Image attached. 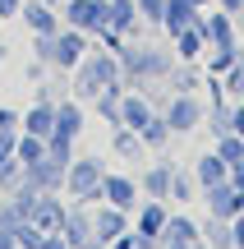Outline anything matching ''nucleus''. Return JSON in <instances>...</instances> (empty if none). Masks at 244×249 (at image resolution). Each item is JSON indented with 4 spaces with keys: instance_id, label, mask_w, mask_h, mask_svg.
Listing matches in <instances>:
<instances>
[{
    "instance_id": "f257e3e1",
    "label": "nucleus",
    "mask_w": 244,
    "mask_h": 249,
    "mask_svg": "<svg viewBox=\"0 0 244 249\" xmlns=\"http://www.w3.org/2000/svg\"><path fill=\"white\" fill-rule=\"evenodd\" d=\"M115 79H120V55H115V51H97V46H92V51L69 70V97L92 102V97H101Z\"/></svg>"
},
{
    "instance_id": "f03ea898",
    "label": "nucleus",
    "mask_w": 244,
    "mask_h": 249,
    "mask_svg": "<svg viewBox=\"0 0 244 249\" xmlns=\"http://www.w3.org/2000/svg\"><path fill=\"white\" fill-rule=\"evenodd\" d=\"M120 79L129 83V88H147V83H166V74L175 70V51H157V46H134L125 42L120 46Z\"/></svg>"
},
{
    "instance_id": "7ed1b4c3",
    "label": "nucleus",
    "mask_w": 244,
    "mask_h": 249,
    "mask_svg": "<svg viewBox=\"0 0 244 249\" xmlns=\"http://www.w3.org/2000/svg\"><path fill=\"white\" fill-rule=\"evenodd\" d=\"M101 176H106V161L101 157H88V152L74 157L69 166H65V198L97 208L101 203Z\"/></svg>"
},
{
    "instance_id": "20e7f679",
    "label": "nucleus",
    "mask_w": 244,
    "mask_h": 249,
    "mask_svg": "<svg viewBox=\"0 0 244 249\" xmlns=\"http://www.w3.org/2000/svg\"><path fill=\"white\" fill-rule=\"evenodd\" d=\"M162 116H166V124H171V134H194V129H203V120H208V107H203L198 92H171L166 107H162Z\"/></svg>"
},
{
    "instance_id": "39448f33",
    "label": "nucleus",
    "mask_w": 244,
    "mask_h": 249,
    "mask_svg": "<svg viewBox=\"0 0 244 249\" xmlns=\"http://www.w3.org/2000/svg\"><path fill=\"white\" fill-rule=\"evenodd\" d=\"M92 51V37L83 33V28H69L65 23L60 33H55V51H51V70H60V74H69L74 65L83 60V55Z\"/></svg>"
},
{
    "instance_id": "423d86ee",
    "label": "nucleus",
    "mask_w": 244,
    "mask_h": 249,
    "mask_svg": "<svg viewBox=\"0 0 244 249\" xmlns=\"http://www.w3.org/2000/svg\"><path fill=\"white\" fill-rule=\"evenodd\" d=\"M60 18L69 28H83V33L97 42V33L106 28V0H65V5H60Z\"/></svg>"
},
{
    "instance_id": "0eeeda50",
    "label": "nucleus",
    "mask_w": 244,
    "mask_h": 249,
    "mask_svg": "<svg viewBox=\"0 0 244 249\" xmlns=\"http://www.w3.org/2000/svg\"><path fill=\"white\" fill-rule=\"evenodd\" d=\"M101 203H115L134 217V208L143 203V189H138V176H125V171H106L101 176Z\"/></svg>"
},
{
    "instance_id": "6e6552de",
    "label": "nucleus",
    "mask_w": 244,
    "mask_h": 249,
    "mask_svg": "<svg viewBox=\"0 0 244 249\" xmlns=\"http://www.w3.org/2000/svg\"><path fill=\"white\" fill-rule=\"evenodd\" d=\"M198 194H203V208H208V217H221V222H230V217H240V213H244V189L230 185V176L221 180V185L198 189Z\"/></svg>"
},
{
    "instance_id": "1a4fd4ad",
    "label": "nucleus",
    "mask_w": 244,
    "mask_h": 249,
    "mask_svg": "<svg viewBox=\"0 0 244 249\" xmlns=\"http://www.w3.org/2000/svg\"><path fill=\"white\" fill-rule=\"evenodd\" d=\"M125 231H134V217H129L125 208H115V203H97V208H92V240L111 245V240H120Z\"/></svg>"
},
{
    "instance_id": "9d476101",
    "label": "nucleus",
    "mask_w": 244,
    "mask_h": 249,
    "mask_svg": "<svg viewBox=\"0 0 244 249\" xmlns=\"http://www.w3.org/2000/svg\"><path fill=\"white\" fill-rule=\"evenodd\" d=\"M203 37H208V46H230V42H240L235 14H230V9H221V5L203 9Z\"/></svg>"
},
{
    "instance_id": "9b49d317",
    "label": "nucleus",
    "mask_w": 244,
    "mask_h": 249,
    "mask_svg": "<svg viewBox=\"0 0 244 249\" xmlns=\"http://www.w3.org/2000/svg\"><path fill=\"white\" fill-rule=\"evenodd\" d=\"M65 213H69V198H65V194H37V208H33L28 222H33L37 231L55 235V231L65 226Z\"/></svg>"
},
{
    "instance_id": "f8f14e48",
    "label": "nucleus",
    "mask_w": 244,
    "mask_h": 249,
    "mask_svg": "<svg viewBox=\"0 0 244 249\" xmlns=\"http://www.w3.org/2000/svg\"><path fill=\"white\" fill-rule=\"evenodd\" d=\"M171 176H175V161H166V157L147 161V166L138 171V189H143V198H171Z\"/></svg>"
},
{
    "instance_id": "ddd939ff",
    "label": "nucleus",
    "mask_w": 244,
    "mask_h": 249,
    "mask_svg": "<svg viewBox=\"0 0 244 249\" xmlns=\"http://www.w3.org/2000/svg\"><path fill=\"white\" fill-rule=\"evenodd\" d=\"M166 217H171V208H166V198H143V203L134 208V231H138V235H152V240L162 245Z\"/></svg>"
},
{
    "instance_id": "4468645a",
    "label": "nucleus",
    "mask_w": 244,
    "mask_h": 249,
    "mask_svg": "<svg viewBox=\"0 0 244 249\" xmlns=\"http://www.w3.org/2000/svg\"><path fill=\"white\" fill-rule=\"evenodd\" d=\"M18 185H33L37 194H65V166H55V161H33V166H23V180Z\"/></svg>"
},
{
    "instance_id": "2eb2a0df",
    "label": "nucleus",
    "mask_w": 244,
    "mask_h": 249,
    "mask_svg": "<svg viewBox=\"0 0 244 249\" xmlns=\"http://www.w3.org/2000/svg\"><path fill=\"white\" fill-rule=\"evenodd\" d=\"M83 129H88V102H79V97H55V134L83 139Z\"/></svg>"
},
{
    "instance_id": "dca6fc26",
    "label": "nucleus",
    "mask_w": 244,
    "mask_h": 249,
    "mask_svg": "<svg viewBox=\"0 0 244 249\" xmlns=\"http://www.w3.org/2000/svg\"><path fill=\"white\" fill-rule=\"evenodd\" d=\"M18 18H23L28 33H60L65 18L55 5H46V0H23V9H18Z\"/></svg>"
},
{
    "instance_id": "f3484780",
    "label": "nucleus",
    "mask_w": 244,
    "mask_h": 249,
    "mask_svg": "<svg viewBox=\"0 0 244 249\" xmlns=\"http://www.w3.org/2000/svg\"><path fill=\"white\" fill-rule=\"evenodd\" d=\"M60 235L69 240V249H83V245L92 240V208H88V203H74V198H69V213H65Z\"/></svg>"
},
{
    "instance_id": "a211bd4d",
    "label": "nucleus",
    "mask_w": 244,
    "mask_h": 249,
    "mask_svg": "<svg viewBox=\"0 0 244 249\" xmlns=\"http://www.w3.org/2000/svg\"><path fill=\"white\" fill-rule=\"evenodd\" d=\"M162 245L194 249V245H203V226L194 222L189 213H171V217H166V231H162Z\"/></svg>"
},
{
    "instance_id": "6ab92c4d",
    "label": "nucleus",
    "mask_w": 244,
    "mask_h": 249,
    "mask_svg": "<svg viewBox=\"0 0 244 249\" xmlns=\"http://www.w3.org/2000/svg\"><path fill=\"white\" fill-rule=\"evenodd\" d=\"M152 97H147V92H138V88H129L125 97H120V124H125V129H138V124H147L152 120Z\"/></svg>"
},
{
    "instance_id": "aec40b11",
    "label": "nucleus",
    "mask_w": 244,
    "mask_h": 249,
    "mask_svg": "<svg viewBox=\"0 0 244 249\" xmlns=\"http://www.w3.org/2000/svg\"><path fill=\"white\" fill-rule=\"evenodd\" d=\"M203 18V9L194 5V0H166V14H162V33L166 37H175V33H184L189 23H198Z\"/></svg>"
},
{
    "instance_id": "412c9836",
    "label": "nucleus",
    "mask_w": 244,
    "mask_h": 249,
    "mask_svg": "<svg viewBox=\"0 0 244 249\" xmlns=\"http://www.w3.org/2000/svg\"><path fill=\"white\" fill-rule=\"evenodd\" d=\"M18 129L37 134V139H51L55 134V102H33V107L23 111V120H18Z\"/></svg>"
},
{
    "instance_id": "4be33fe9",
    "label": "nucleus",
    "mask_w": 244,
    "mask_h": 249,
    "mask_svg": "<svg viewBox=\"0 0 244 249\" xmlns=\"http://www.w3.org/2000/svg\"><path fill=\"white\" fill-rule=\"evenodd\" d=\"M111 157H120V161H143L147 148H143V139H138V129L111 124Z\"/></svg>"
},
{
    "instance_id": "5701e85b",
    "label": "nucleus",
    "mask_w": 244,
    "mask_h": 249,
    "mask_svg": "<svg viewBox=\"0 0 244 249\" xmlns=\"http://www.w3.org/2000/svg\"><path fill=\"white\" fill-rule=\"evenodd\" d=\"M171 42H175V60H203V55H208V37H203V18H198V23H189L184 33H175Z\"/></svg>"
},
{
    "instance_id": "b1692460",
    "label": "nucleus",
    "mask_w": 244,
    "mask_h": 249,
    "mask_svg": "<svg viewBox=\"0 0 244 249\" xmlns=\"http://www.w3.org/2000/svg\"><path fill=\"white\" fill-rule=\"evenodd\" d=\"M189 171H194V180H198V189H208V185H221V180L230 176V166L217 157V152H198V157L189 161Z\"/></svg>"
},
{
    "instance_id": "393cba45",
    "label": "nucleus",
    "mask_w": 244,
    "mask_h": 249,
    "mask_svg": "<svg viewBox=\"0 0 244 249\" xmlns=\"http://www.w3.org/2000/svg\"><path fill=\"white\" fill-rule=\"evenodd\" d=\"M106 23L115 28V33L129 37L138 23H143V18H138V5H134V0H106Z\"/></svg>"
},
{
    "instance_id": "a878e982",
    "label": "nucleus",
    "mask_w": 244,
    "mask_h": 249,
    "mask_svg": "<svg viewBox=\"0 0 244 249\" xmlns=\"http://www.w3.org/2000/svg\"><path fill=\"white\" fill-rule=\"evenodd\" d=\"M138 139H143V148H147V152H162L166 143L175 139V134H171V124H166L162 111H152V120H147V124H138Z\"/></svg>"
},
{
    "instance_id": "bb28decb",
    "label": "nucleus",
    "mask_w": 244,
    "mask_h": 249,
    "mask_svg": "<svg viewBox=\"0 0 244 249\" xmlns=\"http://www.w3.org/2000/svg\"><path fill=\"white\" fill-rule=\"evenodd\" d=\"M240 55H244V46H240V42H230V46H208L203 65H208V74H217V79H221V74H226L230 65L240 60Z\"/></svg>"
},
{
    "instance_id": "cd10ccee",
    "label": "nucleus",
    "mask_w": 244,
    "mask_h": 249,
    "mask_svg": "<svg viewBox=\"0 0 244 249\" xmlns=\"http://www.w3.org/2000/svg\"><path fill=\"white\" fill-rule=\"evenodd\" d=\"M74 157H79V139H69V134H51V139H46V161L69 166Z\"/></svg>"
},
{
    "instance_id": "c85d7f7f",
    "label": "nucleus",
    "mask_w": 244,
    "mask_h": 249,
    "mask_svg": "<svg viewBox=\"0 0 244 249\" xmlns=\"http://www.w3.org/2000/svg\"><path fill=\"white\" fill-rule=\"evenodd\" d=\"M194 189H198L194 171L175 161V176H171V198H166V203H194Z\"/></svg>"
},
{
    "instance_id": "c756f323",
    "label": "nucleus",
    "mask_w": 244,
    "mask_h": 249,
    "mask_svg": "<svg viewBox=\"0 0 244 249\" xmlns=\"http://www.w3.org/2000/svg\"><path fill=\"white\" fill-rule=\"evenodd\" d=\"M203 245H208V249H235V240H230V222L208 217V222H203Z\"/></svg>"
},
{
    "instance_id": "7c9ffc66",
    "label": "nucleus",
    "mask_w": 244,
    "mask_h": 249,
    "mask_svg": "<svg viewBox=\"0 0 244 249\" xmlns=\"http://www.w3.org/2000/svg\"><path fill=\"white\" fill-rule=\"evenodd\" d=\"M14 157L23 161V166H33V161H42V157H46V139H37V134H23V129H18Z\"/></svg>"
},
{
    "instance_id": "2f4dec72",
    "label": "nucleus",
    "mask_w": 244,
    "mask_h": 249,
    "mask_svg": "<svg viewBox=\"0 0 244 249\" xmlns=\"http://www.w3.org/2000/svg\"><path fill=\"white\" fill-rule=\"evenodd\" d=\"M212 152H217L226 166H235V161H244V139L240 134H217V148Z\"/></svg>"
},
{
    "instance_id": "473e14b6",
    "label": "nucleus",
    "mask_w": 244,
    "mask_h": 249,
    "mask_svg": "<svg viewBox=\"0 0 244 249\" xmlns=\"http://www.w3.org/2000/svg\"><path fill=\"white\" fill-rule=\"evenodd\" d=\"M221 88H226V97H230V102H240V97H244V65H240V60L230 65L226 74H221Z\"/></svg>"
},
{
    "instance_id": "72a5a7b5",
    "label": "nucleus",
    "mask_w": 244,
    "mask_h": 249,
    "mask_svg": "<svg viewBox=\"0 0 244 249\" xmlns=\"http://www.w3.org/2000/svg\"><path fill=\"white\" fill-rule=\"evenodd\" d=\"M14 240H18V249H42L46 245V231H37L33 222H18L14 226Z\"/></svg>"
},
{
    "instance_id": "f704fd0d",
    "label": "nucleus",
    "mask_w": 244,
    "mask_h": 249,
    "mask_svg": "<svg viewBox=\"0 0 244 249\" xmlns=\"http://www.w3.org/2000/svg\"><path fill=\"white\" fill-rule=\"evenodd\" d=\"M138 5V18H143L147 28H157L162 33V14H166V0H134Z\"/></svg>"
},
{
    "instance_id": "c9c22d12",
    "label": "nucleus",
    "mask_w": 244,
    "mask_h": 249,
    "mask_svg": "<svg viewBox=\"0 0 244 249\" xmlns=\"http://www.w3.org/2000/svg\"><path fill=\"white\" fill-rule=\"evenodd\" d=\"M14 143H18V129H0V166L14 157Z\"/></svg>"
},
{
    "instance_id": "e433bc0d",
    "label": "nucleus",
    "mask_w": 244,
    "mask_h": 249,
    "mask_svg": "<svg viewBox=\"0 0 244 249\" xmlns=\"http://www.w3.org/2000/svg\"><path fill=\"white\" fill-rule=\"evenodd\" d=\"M18 120H23V111H14V107H0V129H18Z\"/></svg>"
},
{
    "instance_id": "4c0bfd02",
    "label": "nucleus",
    "mask_w": 244,
    "mask_h": 249,
    "mask_svg": "<svg viewBox=\"0 0 244 249\" xmlns=\"http://www.w3.org/2000/svg\"><path fill=\"white\" fill-rule=\"evenodd\" d=\"M46 70H51V65H42V60H37V55H33L23 74H28V83H42V74H46Z\"/></svg>"
},
{
    "instance_id": "58836bf2",
    "label": "nucleus",
    "mask_w": 244,
    "mask_h": 249,
    "mask_svg": "<svg viewBox=\"0 0 244 249\" xmlns=\"http://www.w3.org/2000/svg\"><path fill=\"white\" fill-rule=\"evenodd\" d=\"M230 240H235V249H244V213L230 217Z\"/></svg>"
},
{
    "instance_id": "ea45409f",
    "label": "nucleus",
    "mask_w": 244,
    "mask_h": 249,
    "mask_svg": "<svg viewBox=\"0 0 244 249\" xmlns=\"http://www.w3.org/2000/svg\"><path fill=\"white\" fill-rule=\"evenodd\" d=\"M18 9H23V0H0V18H5V23L18 18Z\"/></svg>"
},
{
    "instance_id": "a19ab883",
    "label": "nucleus",
    "mask_w": 244,
    "mask_h": 249,
    "mask_svg": "<svg viewBox=\"0 0 244 249\" xmlns=\"http://www.w3.org/2000/svg\"><path fill=\"white\" fill-rule=\"evenodd\" d=\"M42 249H69V240H65L60 231H55V235H46V245H42Z\"/></svg>"
},
{
    "instance_id": "79ce46f5",
    "label": "nucleus",
    "mask_w": 244,
    "mask_h": 249,
    "mask_svg": "<svg viewBox=\"0 0 244 249\" xmlns=\"http://www.w3.org/2000/svg\"><path fill=\"white\" fill-rule=\"evenodd\" d=\"M230 185L244 189V161H235V166H230Z\"/></svg>"
},
{
    "instance_id": "37998d69",
    "label": "nucleus",
    "mask_w": 244,
    "mask_h": 249,
    "mask_svg": "<svg viewBox=\"0 0 244 249\" xmlns=\"http://www.w3.org/2000/svg\"><path fill=\"white\" fill-rule=\"evenodd\" d=\"M0 249H18V240H14V231H0Z\"/></svg>"
},
{
    "instance_id": "c03bdc74",
    "label": "nucleus",
    "mask_w": 244,
    "mask_h": 249,
    "mask_svg": "<svg viewBox=\"0 0 244 249\" xmlns=\"http://www.w3.org/2000/svg\"><path fill=\"white\" fill-rule=\"evenodd\" d=\"M5 60H9V46H5V37H0V70H5Z\"/></svg>"
},
{
    "instance_id": "a18cd8bd",
    "label": "nucleus",
    "mask_w": 244,
    "mask_h": 249,
    "mask_svg": "<svg viewBox=\"0 0 244 249\" xmlns=\"http://www.w3.org/2000/svg\"><path fill=\"white\" fill-rule=\"evenodd\" d=\"M194 5H198V9H212V5H217V0H194Z\"/></svg>"
},
{
    "instance_id": "49530a36",
    "label": "nucleus",
    "mask_w": 244,
    "mask_h": 249,
    "mask_svg": "<svg viewBox=\"0 0 244 249\" xmlns=\"http://www.w3.org/2000/svg\"><path fill=\"white\" fill-rule=\"evenodd\" d=\"M46 5H55V9H60V5H65V0H46Z\"/></svg>"
},
{
    "instance_id": "de8ad7c7",
    "label": "nucleus",
    "mask_w": 244,
    "mask_h": 249,
    "mask_svg": "<svg viewBox=\"0 0 244 249\" xmlns=\"http://www.w3.org/2000/svg\"><path fill=\"white\" fill-rule=\"evenodd\" d=\"M194 249H208V245H194Z\"/></svg>"
},
{
    "instance_id": "09e8293b",
    "label": "nucleus",
    "mask_w": 244,
    "mask_h": 249,
    "mask_svg": "<svg viewBox=\"0 0 244 249\" xmlns=\"http://www.w3.org/2000/svg\"><path fill=\"white\" fill-rule=\"evenodd\" d=\"M0 28H5V18H0Z\"/></svg>"
}]
</instances>
